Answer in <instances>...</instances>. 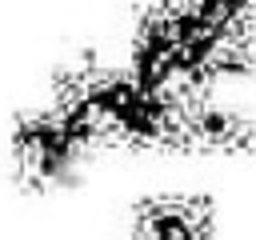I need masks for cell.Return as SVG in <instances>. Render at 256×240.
I'll list each match as a JSON object with an SVG mask.
<instances>
[{"label": "cell", "mask_w": 256, "mask_h": 240, "mask_svg": "<svg viewBox=\"0 0 256 240\" xmlns=\"http://www.w3.org/2000/svg\"><path fill=\"white\" fill-rule=\"evenodd\" d=\"M132 240H212L208 200L156 196L132 220Z\"/></svg>", "instance_id": "7a4b0ae2"}, {"label": "cell", "mask_w": 256, "mask_h": 240, "mask_svg": "<svg viewBox=\"0 0 256 240\" xmlns=\"http://www.w3.org/2000/svg\"><path fill=\"white\" fill-rule=\"evenodd\" d=\"M184 140L204 152H248L256 128L248 116L208 100H184Z\"/></svg>", "instance_id": "3957f363"}, {"label": "cell", "mask_w": 256, "mask_h": 240, "mask_svg": "<svg viewBox=\"0 0 256 240\" xmlns=\"http://www.w3.org/2000/svg\"><path fill=\"white\" fill-rule=\"evenodd\" d=\"M80 148L68 128L60 124L56 112H32V116H20L16 120V132H12V152H16V172L24 180V188H56V184H68L76 176V164H80Z\"/></svg>", "instance_id": "6da1fadb"}]
</instances>
